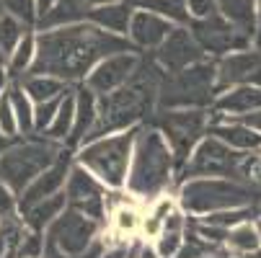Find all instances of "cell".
I'll use <instances>...</instances> for the list:
<instances>
[{
    "label": "cell",
    "instance_id": "bcb514c9",
    "mask_svg": "<svg viewBox=\"0 0 261 258\" xmlns=\"http://www.w3.org/2000/svg\"><path fill=\"white\" fill-rule=\"evenodd\" d=\"M11 145H13V137H8V134H3V132H0V155H3V153L8 150Z\"/></svg>",
    "mask_w": 261,
    "mask_h": 258
},
{
    "label": "cell",
    "instance_id": "277c9868",
    "mask_svg": "<svg viewBox=\"0 0 261 258\" xmlns=\"http://www.w3.org/2000/svg\"><path fill=\"white\" fill-rule=\"evenodd\" d=\"M62 153L57 139H26V142H13L8 150L0 155V181L21 196L29 183L42 176Z\"/></svg>",
    "mask_w": 261,
    "mask_h": 258
},
{
    "label": "cell",
    "instance_id": "7bdbcfd3",
    "mask_svg": "<svg viewBox=\"0 0 261 258\" xmlns=\"http://www.w3.org/2000/svg\"><path fill=\"white\" fill-rule=\"evenodd\" d=\"M127 255H129V248H124V245H119V248H111V250L101 253V258H127Z\"/></svg>",
    "mask_w": 261,
    "mask_h": 258
},
{
    "label": "cell",
    "instance_id": "2e32d148",
    "mask_svg": "<svg viewBox=\"0 0 261 258\" xmlns=\"http://www.w3.org/2000/svg\"><path fill=\"white\" fill-rule=\"evenodd\" d=\"M171 31H173V21L147 8H140L135 11L132 23H129V42L140 49H158Z\"/></svg>",
    "mask_w": 261,
    "mask_h": 258
},
{
    "label": "cell",
    "instance_id": "f5cc1de1",
    "mask_svg": "<svg viewBox=\"0 0 261 258\" xmlns=\"http://www.w3.org/2000/svg\"><path fill=\"white\" fill-rule=\"evenodd\" d=\"M6 60H8V57H6V54H3V49H0V65H3V62H6Z\"/></svg>",
    "mask_w": 261,
    "mask_h": 258
},
{
    "label": "cell",
    "instance_id": "f35d334b",
    "mask_svg": "<svg viewBox=\"0 0 261 258\" xmlns=\"http://www.w3.org/2000/svg\"><path fill=\"white\" fill-rule=\"evenodd\" d=\"M186 6H189L192 18H207V16L220 13L217 11V0H186Z\"/></svg>",
    "mask_w": 261,
    "mask_h": 258
},
{
    "label": "cell",
    "instance_id": "ac0fdd59",
    "mask_svg": "<svg viewBox=\"0 0 261 258\" xmlns=\"http://www.w3.org/2000/svg\"><path fill=\"white\" fill-rule=\"evenodd\" d=\"M215 108L220 114H230V117H243V114L258 111V108H261V85L241 83L230 93H222L215 101Z\"/></svg>",
    "mask_w": 261,
    "mask_h": 258
},
{
    "label": "cell",
    "instance_id": "f546056e",
    "mask_svg": "<svg viewBox=\"0 0 261 258\" xmlns=\"http://www.w3.org/2000/svg\"><path fill=\"white\" fill-rule=\"evenodd\" d=\"M228 248H233L236 253H251V250H258L261 245V238H258V230L251 225V222H241L236 227L228 230Z\"/></svg>",
    "mask_w": 261,
    "mask_h": 258
},
{
    "label": "cell",
    "instance_id": "ffe728a7",
    "mask_svg": "<svg viewBox=\"0 0 261 258\" xmlns=\"http://www.w3.org/2000/svg\"><path fill=\"white\" fill-rule=\"evenodd\" d=\"M217 11L246 36H258V8L256 0H217Z\"/></svg>",
    "mask_w": 261,
    "mask_h": 258
},
{
    "label": "cell",
    "instance_id": "74e56055",
    "mask_svg": "<svg viewBox=\"0 0 261 258\" xmlns=\"http://www.w3.org/2000/svg\"><path fill=\"white\" fill-rule=\"evenodd\" d=\"M178 248H181V230H163L158 240V255L171 258Z\"/></svg>",
    "mask_w": 261,
    "mask_h": 258
},
{
    "label": "cell",
    "instance_id": "9c48e42d",
    "mask_svg": "<svg viewBox=\"0 0 261 258\" xmlns=\"http://www.w3.org/2000/svg\"><path fill=\"white\" fill-rule=\"evenodd\" d=\"M155 127L171 145L176 168L184 170L194 145L202 139L207 129V111L204 108H163L155 117Z\"/></svg>",
    "mask_w": 261,
    "mask_h": 258
},
{
    "label": "cell",
    "instance_id": "7402d4cb",
    "mask_svg": "<svg viewBox=\"0 0 261 258\" xmlns=\"http://www.w3.org/2000/svg\"><path fill=\"white\" fill-rule=\"evenodd\" d=\"M65 207H67V196H65V194L47 196V199L36 202V204H31L29 209L21 212V214H23V225H26L29 230L42 233L44 227H49L55 219L65 212Z\"/></svg>",
    "mask_w": 261,
    "mask_h": 258
},
{
    "label": "cell",
    "instance_id": "3957f363",
    "mask_svg": "<svg viewBox=\"0 0 261 258\" xmlns=\"http://www.w3.org/2000/svg\"><path fill=\"white\" fill-rule=\"evenodd\" d=\"M176 160L163 132L145 127L135 139V165L129 173V191L137 196H158L171 186V170Z\"/></svg>",
    "mask_w": 261,
    "mask_h": 258
},
{
    "label": "cell",
    "instance_id": "6da1fadb",
    "mask_svg": "<svg viewBox=\"0 0 261 258\" xmlns=\"http://www.w3.org/2000/svg\"><path fill=\"white\" fill-rule=\"evenodd\" d=\"M119 52H135V44L91 21L44 28L36 36V60L26 75H55L62 80H81L101 60Z\"/></svg>",
    "mask_w": 261,
    "mask_h": 258
},
{
    "label": "cell",
    "instance_id": "681fc988",
    "mask_svg": "<svg viewBox=\"0 0 261 258\" xmlns=\"http://www.w3.org/2000/svg\"><path fill=\"white\" fill-rule=\"evenodd\" d=\"M88 8H96V6H106V3H114V0H83Z\"/></svg>",
    "mask_w": 261,
    "mask_h": 258
},
{
    "label": "cell",
    "instance_id": "4dcf8cb0",
    "mask_svg": "<svg viewBox=\"0 0 261 258\" xmlns=\"http://www.w3.org/2000/svg\"><path fill=\"white\" fill-rule=\"evenodd\" d=\"M72 122H75V98L65 96L62 103H60V111H57L55 122H52L49 129H47V137H49V139H57V142L65 139V137L70 134V129H72Z\"/></svg>",
    "mask_w": 261,
    "mask_h": 258
},
{
    "label": "cell",
    "instance_id": "d590c367",
    "mask_svg": "<svg viewBox=\"0 0 261 258\" xmlns=\"http://www.w3.org/2000/svg\"><path fill=\"white\" fill-rule=\"evenodd\" d=\"M0 132L8 134V137H16L21 129H18V119H16V111H13V101H11V93H0Z\"/></svg>",
    "mask_w": 261,
    "mask_h": 258
},
{
    "label": "cell",
    "instance_id": "52a82bcc",
    "mask_svg": "<svg viewBox=\"0 0 261 258\" xmlns=\"http://www.w3.org/2000/svg\"><path fill=\"white\" fill-rule=\"evenodd\" d=\"M135 139H137V129L129 127L122 134L98 137L93 142H86V147L78 155V163H83L93 176H98L106 186L122 189L127 181V165H129Z\"/></svg>",
    "mask_w": 261,
    "mask_h": 258
},
{
    "label": "cell",
    "instance_id": "4316f807",
    "mask_svg": "<svg viewBox=\"0 0 261 258\" xmlns=\"http://www.w3.org/2000/svg\"><path fill=\"white\" fill-rule=\"evenodd\" d=\"M140 8L161 13L163 18H168L173 23H181V26L192 23V13H189L186 0H140Z\"/></svg>",
    "mask_w": 261,
    "mask_h": 258
},
{
    "label": "cell",
    "instance_id": "5b68a950",
    "mask_svg": "<svg viewBox=\"0 0 261 258\" xmlns=\"http://www.w3.org/2000/svg\"><path fill=\"white\" fill-rule=\"evenodd\" d=\"M261 191L233 178H186L181 186V207L192 214H210L258 202Z\"/></svg>",
    "mask_w": 261,
    "mask_h": 258
},
{
    "label": "cell",
    "instance_id": "44dd1931",
    "mask_svg": "<svg viewBox=\"0 0 261 258\" xmlns=\"http://www.w3.org/2000/svg\"><path fill=\"white\" fill-rule=\"evenodd\" d=\"M96 93L91 91V88H83V91H78V96H75V122H72V129H70V134H67V145L72 147V145H81L83 139H86V134L91 132V127L96 124Z\"/></svg>",
    "mask_w": 261,
    "mask_h": 258
},
{
    "label": "cell",
    "instance_id": "cb8c5ba5",
    "mask_svg": "<svg viewBox=\"0 0 261 258\" xmlns=\"http://www.w3.org/2000/svg\"><path fill=\"white\" fill-rule=\"evenodd\" d=\"M67 80L62 78H55V75H26L23 78V91L29 93V98L34 103H44V101H52V98H60L67 93Z\"/></svg>",
    "mask_w": 261,
    "mask_h": 258
},
{
    "label": "cell",
    "instance_id": "816d5d0a",
    "mask_svg": "<svg viewBox=\"0 0 261 258\" xmlns=\"http://www.w3.org/2000/svg\"><path fill=\"white\" fill-rule=\"evenodd\" d=\"M258 42H261V0H258Z\"/></svg>",
    "mask_w": 261,
    "mask_h": 258
},
{
    "label": "cell",
    "instance_id": "60d3db41",
    "mask_svg": "<svg viewBox=\"0 0 261 258\" xmlns=\"http://www.w3.org/2000/svg\"><path fill=\"white\" fill-rule=\"evenodd\" d=\"M18 202H16V194L6 186L3 181H0V219H6V217H13Z\"/></svg>",
    "mask_w": 261,
    "mask_h": 258
},
{
    "label": "cell",
    "instance_id": "ba28073f",
    "mask_svg": "<svg viewBox=\"0 0 261 258\" xmlns=\"http://www.w3.org/2000/svg\"><path fill=\"white\" fill-rule=\"evenodd\" d=\"M101 230V219L67 207L47 227V245L42 258H78L88 253Z\"/></svg>",
    "mask_w": 261,
    "mask_h": 258
},
{
    "label": "cell",
    "instance_id": "484cf974",
    "mask_svg": "<svg viewBox=\"0 0 261 258\" xmlns=\"http://www.w3.org/2000/svg\"><path fill=\"white\" fill-rule=\"evenodd\" d=\"M34 60H36V36L34 34H23V39L18 42V47L11 52V57H8V72H11V78H18V75H23V72H29V67L34 65Z\"/></svg>",
    "mask_w": 261,
    "mask_h": 258
},
{
    "label": "cell",
    "instance_id": "30bf717a",
    "mask_svg": "<svg viewBox=\"0 0 261 258\" xmlns=\"http://www.w3.org/2000/svg\"><path fill=\"white\" fill-rule=\"evenodd\" d=\"M243 153H238L236 147L228 142H222L220 137H207L197 145V150L192 160L184 165L181 176L184 178H199V176H228L236 181V170L241 163Z\"/></svg>",
    "mask_w": 261,
    "mask_h": 258
},
{
    "label": "cell",
    "instance_id": "8fae6325",
    "mask_svg": "<svg viewBox=\"0 0 261 258\" xmlns=\"http://www.w3.org/2000/svg\"><path fill=\"white\" fill-rule=\"evenodd\" d=\"M189 28L194 34V39L199 42V47L210 54H230L238 49H248L251 44V36H246L241 28H236L220 13L207 16V18H192Z\"/></svg>",
    "mask_w": 261,
    "mask_h": 258
},
{
    "label": "cell",
    "instance_id": "9a60e30c",
    "mask_svg": "<svg viewBox=\"0 0 261 258\" xmlns=\"http://www.w3.org/2000/svg\"><path fill=\"white\" fill-rule=\"evenodd\" d=\"M67 173H70V153L62 150L60 158H57L42 176H36V178L29 183V189L18 196V209L23 212V209H29V207L36 204V202L60 194V189L65 186V181H67Z\"/></svg>",
    "mask_w": 261,
    "mask_h": 258
},
{
    "label": "cell",
    "instance_id": "d6986e66",
    "mask_svg": "<svg viewBox=\"0 0 261 258\" xmlns=\"http://www.w3.org/2000/svg\"><path fill=\"white\" fill-rule=\"evenodd\" d=\"M135 16V6L124 3V0H114V3H106V6H96L88 11V21L111 31V34H129V23Z\"/></svg>",
    "mask_w": 261,
    "mask_h": 258
},
{
    "label": "cell",
    "instance_id": "f6af8a7d",
    "mask_svg": "<svg viewBox=\"0 0 261 258\" xmlns=\"http://www.w3.org/2000/svg\"><path fill=\"white\" fill-rule=\"evenodd\" d=\"M8 78H11L8 67H3V65H0V93H6V91H8Z\"/></svg>",
    "mask_w": 261,
    "mask_h": 258
},
{
    "label": "cell",
    "instance_id": "8992f818",
    "mask_svg": "<svg viewBox=\"0 0 261 258\" xmlns=\"http://www.w3.org/2000/svg\"><path fill=\"white\" fill-rule=\"evenodd\" d=\"M217 91V65L197 62L178 72H168L158 88L161 108H204Z\"/></svg>",
    "mask_w": 261,
    "mask_h": 258
},
{
    "label": "cell",
    "instance_id": "1f68e13d",
    "mask_svg": "<svg viewBox=\"0 0 261 258\" xmlns=\"http://www.w3.org/2000/svg\"><path fill=\"white\" fill-rule=\"evenodd\" d=\"M251 217H253V212H251L248 207H236V209H220V212H210V214L202 219V222L230 230V227H236V225H241V222H248Z\"/></svg>",
    "mask_w": 261,
    "mask_h": 258
},
{
    "label": "cell",
    "instance_id": "ab89813d",
    "mask_svg": "<svg viewBox=\"0 0 261 258\" xmlns=\"http://www.w3.org/2000/svg\"><path fill=\"white\" fill-rule=\"evenodd\" d=\"M171 214V202L168 199H163L155 209H153V214H150V219H147V225H145V230L147 233H158L161 230V225L166 222V217Z\"/></svg>",
    "mask_w": 261,
    "mask_h": 258
},
{
    "label": "cell",
    "instance_id": "c3c4849f",
    "mask_svg": "<svg viewBox=\"0 0 261 258\" xmlns=\"http://www.w3.org/2000/svg\"><path fill=\"white\" fill-rule=\"evenodd\" d=\"M140 258H158V250H153V248H142V250H140Z\"/></svg>",
    "mask_w": 261,
    "mask_h": 258
},
{
    "label": "cell",
    "instance_id": "f1b7e54d",
    "mask_svg": "<svg viewBox=\"0 0 261 258\" xmlns=\"http://www.w3.org/2000/svg\"><path fill=\"white\" fill-rule=\"evenodd\" d=\"M26 23L11 13H3L0 16V49H3L6 57H11V52L18 47V42L23 39V34H26Z\"/></svg>",
    "mask_w": 261,
    "mask_h": 258
},
{
    "label": "cell",
    "instance_id": "f907efd6",
    "mask_svg": "<svg viewBox=\"0 0 261 258\" xmlns=\"http://www.w3.org/2000/svg\"><path fill=\"white\" fill-rule=\"evenodd\" d=\"M251 83H256V85H261V70H258V72H256V75L251 78Z\"/></svg>",
    "mask_w": 261,
    "mask_h": 258
},
{
    "label": "cell",
    "instance_id": "e0dca14e",
    "mask_svg": "<svg viewBox=\"0 0 261 258\" xmlns=\"http://www.w3.org/2000/svg\"><path fill=\"white\" fill-rule=\"evenodd\" d=\"M258 70H261V54L253 49H238V52L225 54L217 65V91L251 83V78Z\"/></svg>",
    "mask_w": 261,
    "mask_h": 258
},
{
    "label": "cell",
    "instance_id": "db71d44e",
    "mask_svg": "<svg viewBox=\"0 0 261 258\" xmlns=\"http://www.w3.org/2000/svg\"><path fill=\"white\" fill-rule=\"evenodd\" d=\"M124 3H132V6H140V0H124Z\"/></svg>",
    "mask_w": 261,
    "mask_h": 258
},
{
    "label": "cell",
    "instance_id": "5bb4252c",
    "mask_svg": "<svg viewBox=\"0 0 261 258\" xmlns=\"http://www.w3.org/2000/svg\"><path fill=\"white\" fill-rule=\"evenodd\" d=\"M140 65V57L135 52H119V54H111L106 60H101L86 80V85L93 93H111L114 88L124 85Z\"/></svg>",
    "mask_w": 261,
    "mask_h": 258
},
{
    "label": "cell",
    "instance_id": "9f6ffc18",
    "mask_svg": "<svg viewBox=\"0 0 261 258\" xmlns=\"http://www.w3.org/2000/svg\"><path fill=\"white\" fill-rule=\"evenodd\" d=\"M258 214H261V202H258Z\"/></svg>",
    "mask_w": 261,
    "mask_h": 258
},
{
    "label": "cell",
    "instance_id": "e575fe53",
    "mask_svg": "<svg viewBox=\"0 0 261 258\" xmlns=\"http://www.w3.org/2000/svg\"><path fill=\"white\" fill-rule=\"evenodd\" d=\"M3 8H6V13L21 18L26 26L39 21V6H36V0H3Z\"/></svg>",
    "mask_w": 261,
    "mask_h": 258
},
{
    "label": "cell",
    "instance_id": "d6a6232c",
    "mask_svg": "<svg viewBox=\"0 0 261 258\" xmlns=\"http://www.w3.org/2000/svg\"><path fill=\"white\" fill-rule=\"evenodd\" d=\"M65 96H67V93H65ZM65 96L34 106V132H47V129H49V124L55 122V117H57V111H60V103H62Z\"/></svg>",
    "mask_w": 261,
    "mask_h": 258
},
{
    "label": "cell",
    "instance_id": "ee69618b",
    "mask_svg": "<svg viewBox=\"0 0 261 258\" xmlns=\"http://www.w3.org/2000/svg\"><path fill=\"white\" fill-rule=\"evenodd\" d=\"M6 253H11V243H8V235H6V230L0 227V258H3Z\"/></svg>",
    "mask_w": 261,
    "mask_h": 258
},
{
    "label": "cell",
    "instance_id": "b9f144b4",
    "mask_svg": "<svg viewBox=\"0 0 261 258\" xmlns=\"http://www.w3.org/2000/svg\"><path fill=\"white\" fill-rule=\"evenodd\" d=\"M238 119H241V124H248L251 129L261 132V108H258V111H251V114H243Z\"/></svg>",
    "mask_w": 261,
    "mask_h": 258
},
{
    "label": "cell",
    "instance_id": "836d02e7",
    "mask_svg": "<svg viewBox=\"0 0 261 258\" xmlns=\"http://www.w3.org/2000/svg\"><path fill=\"white\" fill-rule=\"evenodd\" d=\"M212 250H215V243L204 240V238L197 235V233H189V240H186V245H181L171 258H207Z\"/></svg>",
    "mask_w": 261,
    "mask_h": 258
},
{
    "label": "cell",
    "instance_id": "d4e9b609",
    "mask_svg": "<svg viewBox=\"0 0 261 258\" xmlns=\"http://www.w3.org/2000/svg\"><path fill=\"white\" fill-rule=\"evenodd\" d=\"M212 134L220 137L222 142H228L236 150H258L261 147V134L251 129L248 124H215Z\"/></svg>",
    "mask_w": 261,
    "mask_h": 258
},
{
    "label": "cell",
    "instance_id": "8d00e7d4",
    "mask_svg": "<svg viewBox=\"0 0 261 258\" xmlns=\"http://www.w3.org/2000/svg\"><path fill=\"white\" fill-rule=\"evenodd\" d=\"M16 255L18 258H42L44 255V240H42V233L36 230H26L18 248H16Z\"/></svg>",
    "mask_w": 261,
    "mask_h": 258
},
{
    "label": "cell",
    "instance_id": "83f0119b",
    "mask_svg": "<svg viewBox=\"0 0 261 258\" xmlns=\"http://www.w3.org/2000/svg\"><path fill=\"white\" fill-rule=\"evenodd\" d=\"M8 93H11V101H13V111H16V119H18V129L23 134H31L34 132V106H31L34 101L29 98V93L18 83L8 85Z\"/></svg>",
    "mask_w": 261,
    "mask_h": 258
},
{
    "label": "cell",
    "instance_id": "7a4b0ae2",
    "mask_svg": "<svg viewBox=\"0 0 261 258\" xmlns=\"http://www.w3.org/2000/svg\"><path fill=\"white\" fill-rule=\"evenodd\" d=\"M163 67L158 65L155 57L150 60H140L135 75L114 88L111 93H101L96 103V124L86 134L83 142H93L98 137H106L111 132H124L135 127L142 117L153 111V101H158V88L163 83Z\"/></svg>",
    "mask_w": 261,
    "mask_h": 258
},
{
    "label": "cell",
    "instance_id": "11a10c76",
    "mask_svg": "<svg viewBox=\"0 0 261 258\" xmlns=\"http://www.w3.org/2000/svg\"><path fill=\"white\" fill-rule=\"evenodd\" d=\"M256 230H258V238H261V222H258V225H256Z\"/></svg>",
    "mask_w": 261,
    "mask_h": 258
},
{
    "label": "cell",
    "instance_id": "603a6c76",
    "mask_svg": "<svg viewBox=\"0 0 261 258\" xmlns=\"http://www.w3.org/2000/svg\"><path fill=\"white\" fill-rule=\"evenodd\" d=\"M88 6L83 0H57V3L44 13L39 16L36 26L39 28H55V26H67V23H78L83 18H88Z\"/></svg>",
    "mask_w": 261,
    "mask_h": 258
},
{
    "label": "cell",
    "instance_id": "7c38bea8",
    "mask_svg": "<svg viewBox=\"0 0 261 258\" xmlns=\"http://www.w3.org/2000/svg\"><path fill=\"white\" fill-rule=\"evenodd\" d=\"M103 186L106 183L98 176H91L83 163L72 165L70 173H67V186H65L67 204L91 214V217H96V219H103V209H106Z\"/></svg>",
    "mask_w": 261,
    "mask_h": 258
},
{
    "label": "cell",
    "instance_id": "7dc6e473",
    "mask_svg": "<svg viewBox=\"0 0 261 258\" xmlns=\"http://www.w3.org/2000/svg\"><path fill=\"white\" fill-rule=\"evenodd\" d=\"M55 3H57V0H36V6H39V16H44V13H47V11H49Z\"/></svg>",
    "mask_w": 261,
    "mask_h": 258
},
{
    "label": "cell",
    "instance_id": "4fadbf2b",
    "mask_svg": "<svg viewBox=\"0 0 261 258\" xmlns=\"http://www.w3.org/2000/svg\"><path fill=\"white\" fill-rule=\"evenodd\" d=\"M202 57H204V49L194 39L192 28H186V26L173 28L155 52V60L166 72H178L189 65H197L202 62Z\"/></svg>",
    "mask_w": 261,
    "mask_h": 258
}]
</instances>
